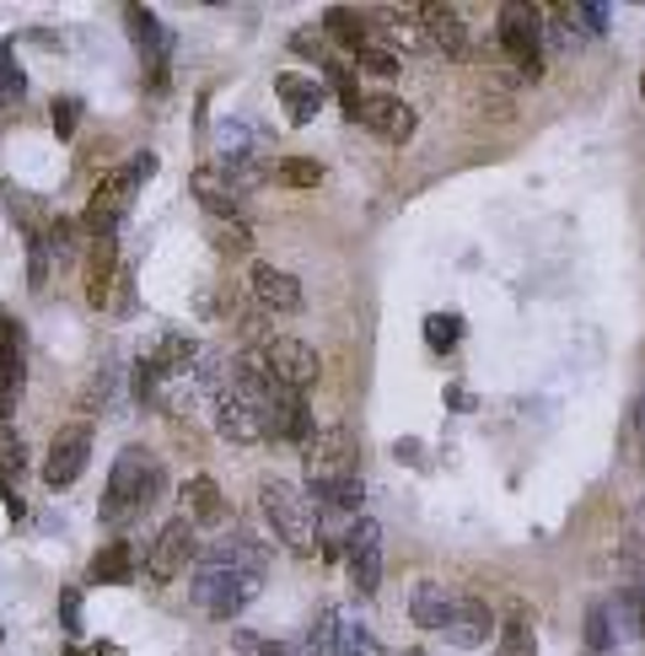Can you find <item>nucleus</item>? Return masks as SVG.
I'll return each instance as SVG.
<instances>
[{
	"label": "nucleus",
	"instance_id": "nucleus-1",
	"mask_svg": "<svg viewBox=\"0 0 645 656\" xmlns=\"http://www.w3.org/2000/svg\"><path fill=\"white\" fill-rule=\"evenodd\" d=\"M258 587H263V549L237 532V538H221L199 554L189 591L210 619H237L258 597Z\"/></svg>",
	"mask_w": 645,
	"mask_h": 656
},
{
	"label": "nucleus",
	"instance_id": "nucleus-2",
	"mask_svg": "<svg viewBox=\"0 0 645 656\" xmlns=\"http://www.w3.org/2000/svg\"><path fill=\"white\" fill-rule=\"evenodd\" d=\"M162 462L145 458L140 447H129V453H119V462H114V473H108V490H103V506H97V517L108 527H125L134 523L156 495H162Z\"/></svg>",
	"mask_w": 645,
	"mask_h": 656
},
{
	"label": "nucleus",
	"instance_id": "nucleus-3",
	"mask_svg": "<svg viewBox=\"0 0 645 656\" xmlns=\"http://www.w3.org/2000/svg\"><path fill=\"white\" fill-rule=\"evenodd\" d=\"M258 501H263V517L269 527L280 532V543L291 549V554H318L322 549V532H318V512H313V501L291 484V479H280V473H269L263 484H258Z\"/></svg>",
	"mask_w": 645,
	"mask_h": 656
},
{
	"label": "nucleus",
	"instance_id": "nucleus-4",
	"mask_svg": "<svg viewBox=\"0 0 645 656\" xmlns=\"http://www.w3.org/2000/svg\"><path fill=\"white\" fill-rule=\"evenodd\" d=\"M145 178H156V156H151V151H134L119 173H108V178L92 189L86 215H81L75 226H81V232H92V243H97V237H114V232H119V221H125L129 199H134V189H140Z\"/></svg>",
	"mask_w": 645,
	"mask_h": 656
},
{
	"label": "nucleus",
	"instance_id": "nucleus-5",
	"mask_svg": "<svg viewBox=\"0 0 645 656\" xmlns=\"http://www.w3.org/2000/svg\"><path fill=\"white\" fill-rule=\"evenodd\" d=\"M258 366L269 372V383H280V388H291V394H302V398L313 394L322 377L318 350L307 339H291V333H269L263 350H258Z\"/></svg>",
	"mask_w": 645,
	"mask_h": 656
},
{
	"label": "nucleus",
	"instance_id": "nucleus-6",
	"mask_svg": "<svg viewBox=\"0 0 645 656\" xmlns=\"http://www.w3.org/2000/svg\"><path fill=\"white\" fill-rule=\"evenodd\" d=\"M495 38H501V49L512 55V66L527 75V81H538L543 75V11H532V5H501V27H495Z\"/></svg>",
	"mask_w": 645,
	"mask_h": 656
},
{
	"label": "nucleus",
	"instance_id": "nucleus-7",
	"mask_svg": "<svg viewBox=\"0 0 645 656\" xmlns=\"http://www.w3.org/2000/svg\"><path fill=\"white\" fill-rule=\"evenodd\" d=\"M339 560L350 565V587L361 597H377V587H383V527L372 517H355L339 543Z\"/></svg>",
	"mask_w": 645,
	"mask_h": 656
},
{
	"label": "nucleus",
	"instance_id": "nucleus-8",
	"mask_svg": "<svg viewBox=\"0 0 645 656\" xmlns=\"http://www.w3.org/2000/svg\"><path fill=\"white\" fill-rule=\"evenodd\" d=\"M350 479H361V453H355V436H350V431L313 436V453H307V490L350 484Z\"/></svg>",
	"mask_w": 645,
	"mask_h": 656
},
{
	"label": "nucleus",
	"instance_id": "nucleus-9",
	"mask_svg": "<svg viewBox=\"0 0 645 656\" xmlns=\"http://www.w3.org/2000/svg\"><path fill=\"white\" fill-rule=\"evenodd\" d=\"M258 425H263V436H274V442H313V436H318V425H313V414H307V398L280 388V383L258 403Z\"/></svg>",
	"mask_w": 645,
	"mask_h": 656
},
{
	"label": "nucleus",
	"instance_id": "nucleus-10",
	"mask_svg": "<svg viewBox=\"0 0 645 656\" xmlns=\"http://www.w3.org/2000/svg\"><path fill=\"white\" fill-rule=\"evenodd\" d=\"M92 458V425H64L60 436L49 442V458H44V484L49 490H70Z\"/></svg>",
	"mask_w": 645,
	"mask_h": 656
},
{
	"label": "nucleus",
	"instance_id": "nucleus-11",
	"mask_svg": "<svg viewBox=\"0 0 645 656\" xmlns=\"http://www.w3.org/2000/svg\"><path fill=\"white\" fill-rule=\"evenodd\" d=\"M189 565H194V523L189 517H173V523H162L151 554H145V576H151V582H173V576L189 571Z\"/></svg>",
	"mask_w": 645,
	"mask_h": 656
},
{
	"label": "nucleus",
	"instance_id": "nucleus-12",
	"mask_svg": "<svg viewBox=\"0 0 645 656\" xmlns=\"http://www.w3.org/2000/svg\"><path fill=\"white\" fill-rule=\"evenodd\" d=\"M248 291H254V302L263 313H302V280L291 274V269H280V263H254L248 269Z\"/></svg>",
	"mask_w": 645,
	"mask_h": 656
},
{
	"label": "nucleus",
	"instance_id": "nucleus-13",
	"mask_svg": "<svg viewBox=\"0 0 645 656\" xmlns=\"http://www.w3.org/2000/svg\"><path fill=\"white\" fill-rule=\"evenodd\" d=\"M361 125L372 134H383L387 145H403V140H414V130H420L414 108H409L403 97H392V92H377V97L361 103Z\"/></svg>",
	"mask_w": 645,
	"mask_h": 656
},
{
	"label": "nucleus",
	"instance_id": "nucleus-14",
	"mask_svg": "<svg viewBox=\"0 0 645 656\" xmlns=\"http://www.w3.org/2000/svg\"><path fill=\"white\" fill-rule=\"evenodd\" d=\"M490 635H495V613H490L479 597H457L447 624H442V641H452L457 652H479Z\"/></svg>",
	"mask_w": 645,
	"mask_h": 656
},
{
	"label": "nucleus",
	"instance_id": "nucleus-15",
	"mask_svg": "<svg viewBox=\"0 0 645 656\" xmlns=\"http://www.w3.org/2000/svg\"><path fill=\"white\" fill-rule=\"evenodd\" d=\"M414 16H420V38H425L436 55H447V60H462V55H468V22H462L457 5H420Z\"/></svg>",
	"mask_w": 645,
	"mask_h": 656
},
{
	"label": "nucleus",
	"instance_id": "nucleus-16",
	"mask_svg": "<svg viewBox=\"0 0 645 656\" xmlns=\"http://www.w3.org/2000/svg\"><path fill=\"white\" fill-rule=\"evenodd\" d=\"M215 436H221V442H237V447L263 442V425H258L254 403L237 394L232 383H226V388H215Z\"/></svg>",
	"mask_w": 645,
	"mask_h": 656
},
{
	"label": "nucleus",
	"instance_id": "nucleus-17",
	"mask_svg": "<svg viewBox=\"0 0 645 656\" xmlns=\"http://www.w3.org/2000/svg\"><path fill=\"white\" fill-rule=\"evenodd\" d=\"M22 333L11 318H0V425L11 420V409H16V398H22Z\"/></svg>",
	"mask_w": 645,
	"mask_h": 656
},
{
	"label": "nucleus",
	"instance_id": "nucleus-18",
	"mask_svg": "<svg viewBox=\"0 0 645 656\" xmlns=\"http://www.w3.org/2000/svg\"><path fill=\"white\" fill-rule=\"evenodd\" d=\"M189 189H194V199L210 210V221H226V215H237V204L248 199L237 184H232V178H226V173H221V167H199V173L189 178Z\"/></svg>",
	"mask_w": 645,
	"mask_h": 656
},
{
	"label": "nucleus",
	"instance_id": "nucleus-19",
	"mask_svg": "<svg viewBox=\"0 0 645 656\" xmlns=\"http://www.w3.org/2000/svg\"><path fill=\"white\" fill-rule=\"evenodd\" d=\"M274 92H280L291 125H313L322 114V81H307V75H296V70H280V75H274Z\"/></svg>",
	"mask_w": 645,
	"mask_h": 656
},
{
	"label": "nucleus",
	"instance_id": "nucleus-20",
	"mask_svg": "<svg viewBox=\"0 0 645 656\" xmlns=\"http://www.w3.org/2000/svg\"><path fill=\"white\" fill-rule=\"evenodd\" d=\"M403 602H409V619H414L420 630H431V635H442V624H447L452 602H457V591H452V587H442V582H414Z\"/></svg>",
	"mask_w": 645,
	"mask_h": 656
},
{
	"label": "nucleus",
	"instance_id": "nucleus-21",
	"mask_svg": "<svg viewBox=\"0 0 645 656\" xmlns=\"http://www.w3.org/2000/svg\"><path fill=\"white\" fill-rule=\"evenodd\" d=\"M114 274H119V248H114V237H97L92 254H86V302L92 307H108Z\"/></svg>",
	"mask_w": 645,
	"mask_h": 656
},
{
	"label": "nucleus",
	"instance_id": "nucleus-22",
	"mask_svg": "<svg viewBox=\"0 0 645 656\" xmlns=\"http://www.w3.org/2000/svg\"><path fill=\"white\" fill-rule=\"evenodd\" d=\"M184 506H189V523L194 527H221V523H226L221 484H215V479H204V473H194L189 484H184Z\"/></svg>",
	"mask_w": 645,
	"mask_h": 656
},
{
	"label": "nucleus",
	"instance_id": "nucleus-23",
	"mask_svg": "<svg viewBox=\"0 0 645 656\" xmlns=\"http://www.w3.org/2000/svg\"><path fill=\"white\" fill-rule=\"evenodd\" d=\"M322 38H333V44H344V49L361 55L372 44V22L361 11H350V5H333V11H322Z\"/></svg>",
	"mask_w": 645,
	"mask_h": 656
},
{
	"label": "nucleus",
	"instance_id": "nucleus-24",
	"mask_svg": "<svg viewBox=\"0 0 645 656\" xmlns=\"http://www.w3.org/2000/svg\"><path fill=\"white\" fill-rule=\"evenodd\" d=\"M619 624H624V608H613V602H597L591 613H586V646L597 656L613 652V641H619Z\"/></svg>",
	"mask_w": 645,
	"mask_h": 656
},
{
	"label": "nucleus",
	"instance_id": "nucleus-25",
	"mask_svg": "<svg viewBox=\"0 0 645 656\" xmlns=\"http://www.w3.org/2000/svg\"><path fill=\"white\" fill-rule=\"evenodd\" d=\"M156 372L162 377H178V372H194V361H199V344H194L189 333H167L162 344H156Z\"/></svg>",
	"mask_w": 645,
	"mask_h": 656
},
{
	"label": "nucleus",
	"instance_id": "nucleus-26",
	"mask_svg": "<svg viewBox=\"0 0 645 656\" xmlns=\"http://www.w3.org/2000/svg\"><path fill=\"white\" fill-rule=\"evenodd\" d=\"M339 635H344L339 608H322L318 619L307 624V646H302V656H339Z\"/></svg>",
	"mask_w": 645,
	"mask_h": 656
},
{
	"label": "nucleus",
	"instance_id": "nucleus-27",
	"mask_svg": "<svg viewBox=\"0 0 645 656\" xmlns=\"http://www.w3.org/2000/svg\"><path fill=\"white\" fill-rule=\"evenodd\" d=\"M210 243H215L226 259H243V254H254V232H248L237 215H226V221H210Z\"/></svg>",
	"mask_w": 645,
	"mask_h": 656
},
{
	"label": "nucleus",
	"instance_id": "nucleus-28",
	"mask_svg": "<svg viewBox=\"0 0 645 656\" xmlns=\"http://www.w3.org/2000/svg\"><path fill=\"white\" fill-rule=\"evenodd\" d=\"M129 571H134V560H129V543H108L97 560H92V582H129Z\"/></svg>",
	"mask_w": 645,
	"mask_h": 656
},
{
	"label": "nucleus",
	"instance_id": "nucleus-29",
	"mask_svg": "<svg viewBox=\"0 0 645 656\" xmlns=\"http://www.w3.org/2000/svg\"><path fill=\"white\" fill-rule=\"evenodd\" d=\"M457 339H462V318H457V313H431V318H425V344H431L436 355L457 350Z\"/></svg>",
	"mask_w": 645,
	"mask_h": 656
},
{
	"label": "nucleus",
	"instance_id": "nucleus-30",
	"mask_svg": "<svg viewBox=\"0 0 645 656\" xmlns=\"http://www.w3.org/2000/svg\"><path fill=\"white\" fill-rule=\"evenodd\" d=\"M355 70H366V75H377V81H392V75H403V66H398V55L392 49H383L377 38L355 55Z\"/></svg>",
	"mask_w": 645,
	"mask_h": 656
},
{
	"label": "nucleus",
	"instance_id": "nucleus-31",
	"mask_svg": "<svg viewBox=\"0 0 645 656\" xmlns=\"http://www.w3.org/2000/svg\"><path fill=\"white\" fill-rule=\"evenodd\" d=\"M495 656H538L532 624H527V619H512V624L501 630V641H495Z\"/></svg>",
	"mask_w": 645,
	"mask_h": 656
},
{
	"label": "nucleus",
	"instance_id": "nucleus-32",
	"mask_svg": "<svg viewBox=\"0 0 645 656\" xmlns=\"http://www.w3.org/2000/svg\"><path fill=\"white\" fill-rule=\"evenodd\" d=\"M27 92V75L16 70V60H11V44L0 38V103H16Z\"/></svg>",
	"mask_w": 645,
	"mask_h": 656
},
{
	"label": "nucleus",
	"instance_id": "nucleus-33",
	"mask_svg": "<svg viewBox=\"0 0 645 656\" xmlns=\"http://www.w3.org/2000/svg\"><path fill=\"white\" fill-rule=\"evenodd\" d=\"M339 656H383V641H377L366 624H344V635H339Z\"/></svg>",
	"mask_w": 645,
	"mask_h": 656
},
{
	"label": "nucleus",
	"instance_id": "nucleus-34",
	"mask_svg": "<svg viewBox=\"0 0 645 656\" xmlns=\"http://www.w3.org/2000/svg\"><path fill=\"white\" fill-rule=\"evenodd\" d=\"M232 652L237 656H291L280 641H269V635H258V630H232Z\"/></svg>",
	"mask_w": 645,
	"mask_h": 656
},
{
	"label": "nucleus",
	"instance_id": "nucleus-35",
	"mask_svg": "<svg viewBox=\"0 0 645 656\" xmlns=\"http://www.w3.org/2000/svg\"><path fill=\"white\" fill-rule=\"evenodd\" d=\"M27 280H33V291L49 285V248H44V232H27Z\"/></svg>",
	"mask_w": 645,
	"mask_h": 656
},
{
	"label": "nucleus",
	"instance_id": "nucleus-36",
	"mask_svg": "<svg viewBox=\"0 0 645 656\" xmlns=\"http://www.w3.org/2000/svg\"><path fill=\"white\" fill-rule=\"evenodd\" d=\"M22 458H27V453H22V436H16L11 425H0V484H5L11 473H22Z\"/></svg>",
	"mask_w": 645,
	"mask_h": 656
},
{
	"label": "nucleus",
	"instance_id": "nucleus-37",
	"mask_svg": "<svg viewBox=\"0 0 645 656\" xmlns=\"http://www.w3.org/2000/svg\"><path fill=\"white\" fill-rule=\"evenodd\" d=\"M49 125H55L60 140H70L75 125H81V103H75V97H55V103H49Z\"/></svg>",
	"mask_w": 645,
	"mask_h": 656
},
{
	"label": "nucleus",
	"instance_id": "nucleus-38",
	"mask_svg": "<svg viewBox=\"0 0 645 656\" xmlns=\"http://www.w3.org/2000/svg\"><path fill=\"white\" fill-rule=\"evenodd\" d=\"M318 178H322V167L318 162H307V156H296V162L280 167V184H291V189H313Z\"/></svg>",
	"mask_w": 645,
	"mask_h": 656
},
{
	"label": "nucleus",
	"instance_id": "nucleus-39",
	"mask_svg": "<svg viewBox=\"0 0 645 656\" xmlns=\"http://www.w3.org/2000/svg\"><path fill=\"white\" fill-rule=\"evenodd\" d=\"M156 383H162L156 361H151V355H140V361H134V398H140V403H151V398H156Z\"/></svg>",
	"mask_w": 645,
	"mask_h": 656
},
{
	"label": "nucleus",
	"instance_id": "nucleus-40",
	"mask_svg": "<svg viewBox=\"0 0 645 656\" xmlns=\"http://www.w3.org/2000/svg\"><path fill=\"white\" fill-rule=\"evenodd\" d=\"M75 232H81V226H75L70 215H55V221H49V232H44V248H55V254L75 248Z\"/></svg>",
	"mask_w": 645,
	"mask_h": 656
},
{
	"label": "nucleus",
	"instance_id": "nucleus-41",
	"mask_svg": "<svg viewBox=\"0 0 645 656\" xmlns=\"http://www.w3.org/2000/svg\"><path fill=\"white\" fill-rule=\"evenodd\" d=\"M60 624L64 635H81V591H64L60 597Z\"/></svg>",
	"mask_w": 645,
	"mask_h": 656
},
{
	"label": "nucleus",
	"instance_id": "nucleus-42",
	"mask_svg": "<svg viewBox=\"0 0 645 656\" xmlns=\"http://www.w3.org/2000/svg\"><path fill=\"white\" fill-rule=\"evenodd\" d=\"M630 554H635V560H645V501L630 512Z\"/></svg>",
	"mask_w": 645,
	"mask_h": 656
},
{
	"label": "nucleus",
	"instance_id": "nucleus-43",
	"mask_svg": "<svg viewBox=\"0 0 645 656\" xmlns=\"http://www.w3.org/2000/svg\"><path fill=\"white\" fill-rule=\"evenodd\" d=\"M392 453H398V458H403V462H420V453H425V447H420V442H398Z\"/></svg>",
	"mask_w": 645,
	"mask_h": 656
},
{
	"label": "nucleus",
	"instance_id": "nucleus-44",
	"mask_svg": "<svg viewBox=\"0 0 645 656\" xmlns=\"http://www.w3.org/2000/svg\"><path fill=\"white\" fill-rule=\"evenodd\" d=\"M635 613L645 619V587H635Z\"/></svg>",
	"mask_w": 645,
	"mask_h": 656
},
{
	"label": "nucleus",
	"instance_id": "nucleus-45",
	"mask_svg": "<svg viewBox=\"0 0 645 656\" xmlns=\"http://www.w3.org/2000/svg\"><path fill=\"white\" fill-rule=\"evenodd\" d=\"M635 425H641V436H645V398H641V414H635Z\"/></svg>",
	"mask_w": 645,
	"mask_h": 656
},
{
	"label": "nucleus",
	"instance_id": "nucleus-46",
	"mask_svg": "<svg viewBox=\"0 0 645 656\" xmlns=\"http://www.w3.org/2000/svg\"><path fill=\"white\" fill-rule=\"evenodd\" d=\"M641 97H645V75H641Z\"/></svg>",
	"mask_w": 645,
	"mask_h": 656
},
{
	"label": "nucleus",
	"instance_id": "nucleus-47",
	"mask_svg": "<svg viewBox=\"0 0 645 656\" xmlns=\"http://www.w3.org/2000/svg\"><path fill=\"white\" fill-rule=\"evenodd\" d=\"M641 630H645V619H641Z\"/></svg>",
	"mask_w": 645,
	"mask_h": 656
}]
</instances>
